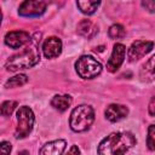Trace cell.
I'll return each instance as SVG.
<instances>
[{
	"instance_id": "cell-1",
	"label": "cell",
	"mask_w": 155,
	"mask_h": 155,
	"mask_svg": "<svg viewBox=\"0 0 155 155\" xmlns=\"http://www.w3.org/2000/svg\"><path fill=\"white\" fill-rule=\"evenodd\" d=\"M136 144L131 132H114L107 136L98 145V155H125Z\"/></svg>"
},
{
	"instance_id": "cell-2",
	"label": "cell",
	"mask_w": 155,
	"mask_h": 155,
	"mask_svg": "<svg viewBox=\"0 0 155 155\" xmlns=\"http://www.w3.org/2000/svg\"><path fill=\"white\" fill-rule=\"evenodd\" d=\"M38 41H40V39H35V42L25 47V50L10 57L5 64L6 69L10 71H18V70L28 69L35 65L40 59V53L38 50Z\"/></svg>"
},
{
	"instance_id": "cell-3",
	"label": "cell",
	"mask_w": 155,
	"mask_h": 155,
	"mask_svg": "<svg viewBox=\"0 0 155 155\" xmlns=\"http://www.w3.org/2000/svg\"><path fill=\"white\" fill-rule=\"evenodd\" d=\"M93 121H94V111H93L92 107L81 104L71 111L69 125L73 131L84 132L91 127Z\"/></svg>"
},
{
	"instance_id": "cell-4",
	"label": "cell",
	"mask_w": 155,
	"mask_h": 155,
	"mask_svg": "<svg viewBox=\"0 0 155 155\" xmlns=\"http://www.w3.org/2000/svg\"><path fill=\"white\" fill-rule=\"evenodd\" d=\"M75 68L82 79H93L102 71L101 63L91 56H81L75 63Z\"/></svg>"
},
{
	"instance_id": "cell-5",
	"label": "cell",
	"mask_w": 155,
	"mask_h": 155,
	"mask_svg": "<svg viewBox=\"0 0 155 155\" xmlns=\"http://www.w3.org/2000/svg\"><path fill=\"white\" fill-rule=\"evenodd\" d=\"M34 125V114L29 107H21L17 111V127L15 131L16 138L27 137Z\"/></svg>"
},
{
	"instance_id": "cell-6",
	"label": "cell",
	"mask_w": 155,
	"mask_h": 155,
	"mask_svg": "<svg viewBox=\"0 0 155 155\" xmlns=\"http://www.w3.org/2000/svg\"><path fill=\"white\" fill-rule=\"evenodd\" d=\"M46 10V2L45 1H34V0H27L23 1L19 5L18 13L24 17H35L40 16Z\"/></svg>"
},
{
	"instance_id": "cell-7",
	"label": "cell",
	"mask_w": 155,
	"mask_h": 155,
	"mask_svg": "<svg viewBox=\"0 0 155 155\" xmlns=\"http://www.w3.org/2000/svg\"><path fill=\"white\" fill-rule=\"evenodd\" d=\"M154 46L153 41H144V40H137L134 41L131 47L128 48V59L131 62H134L139 58H142L143 56H145L147 53H149L151 51Z\"/></svg>"
},
{
	"instance_id": "cell-8",
	"label": "cell",
	"mask_w": 155,
	"mask_h": 155,
	"mask_svg": "<svg viewBox=\"0 0 155 155\" xmlns=\"http://www.w3.org/2000/svg\"><path fill=\"white\" fill-rule=\"evenodd\" d=\"M30 40H31L30 35L27 31H23V30L10 31L5 36V44L7 46H10L11 48H18V47L23 46L24 44L29 42Z\"/></svg>"
},
{
	"instance_id": "cell-9",
	"label": "cell",
	"mask_w": 155,
	"mask_h": 155,
	"mask_svg": "<svg viewBox=\"0 0 155 155\" xmlns=\"http://www.w3.org/2000/svg\"><path fill=\"white\" fill-rule=\"evenodd\" d=\"M125 52H126V48L122 44H116L113 48V53L107 63V69L111 73L116 71L120 65L122 64L124 62V58H125Z\"/></svg>"
},
{
	"instance_id": "cell-10",
	"label": "cell",
	"mask_w": 155,
	"mask_h": 155,
	"mask_svg": "<svg viewBox=\"0 0 155 155\" xmlns=\"http://www.w3.org/2000/svg\"><path fill=\"white\" fill-rule=\"evenodd\" d=\"M42 52L46 58L57 57L62 52V41L56 36L47 38L42 44Z\"/></svg>"
},
{
	"instance_id": "cell-11",
	"label": "cell",
	"mask_w": 155,
	"mask_h": 155,
	"mask_svg": "<svg viewBox=\"0 0 155 155\" xmlns=\"http://www.w3.org/2000/svg\"><path fill=\"white\" fill-rule=\"evenodd\" d=\"M127 114H128L127 107L121 104H110L105 109V117L111 122L120 121L121 119L126 117Z\"/></svg>"
},
{
	"instance_id": "cell-12",
	"label": "cell",
	"mask_w": 155,
	"mask_h": 155,
	"mask_svg": "<svg viewBox=\"0 0 155 155\" xmlns=\"http://www.w3.org/2000/svg\"><path fill=\"white\" fill-rule=\"evenodd\" d=\"M65 140L64 139H57L46 143L41 149L39 155H62L65 149Z\"/></svg>"
},
{
	"instance_id": "cell-13",
	"label": "cell",
	"mask_w": 155,
	"mask_h": 155,
	"mask_svg": "<svg viewBox=\"0 0 155 155\" xmlns=\"http://www.w3.org/2000/svg\"><path fill=\"white\" fill-rule=\"evenodd\" d=\"M139 76L142 79V81H145V82L155 80V54L142 65Z\"/></svg>"
},
{
	"instance_id": "cell-14",
	"label": "cell",
	"mask_w": 155,
	"mask_h": 155,
	"mask_svg": "<svg viewBox=\"0 0 155 155\" xmlns=\"http://www.w3.org/2000/svg\"><path fill=\"white\" fill-rule=\"evenodd\" d=\"M97 27L90 21V19H82L79 24H78V33L87 39L93 38L97 34Z\"/></svg>"
},
{
	"instance_id": "cell-15",
	"label": "cell",
	"mask_w": 155,
	"mask_h": 155,
	"mask_svg": "<svg viewBox=\"0 0 155 155\" xmlns=\"http://www.w3.org/2000/svg\"><path fill=\"white\" fill-rule=\"evenodd\" d=\"M71 104V97L68 94H56L52 99H51V105L59 110V111H64L69 108V105Z\"/></svg>"
},
{
	"instance_id": "cell-16",
	"label": "cell",
	"mask_w": 155,
	"mask_h": 155,
	"mask_svg": "<svg viewBox=\"0 0 155 155\" xmlns=\"http://www.w3.org/2000/svg\"><path fill=\"white\" fill-rule=\"evenodd\" d=\"M76 5L82 13L92 15L97 10V7L101 5V2L99 1H78Z\"/></svg>"
},
{
	"instance_id": "cell-17",
	"label": "cell",
	"mask_w": 155,
	"mask_h": 155,
	"mask_svg": "<svg viewBox=\"0 0 155 155\" xmlns=\"http://www.w3.org/2000/svg\"><path fill=\"white\" fill-rule=\"evenodd\" d=\"M27 81H28V76L24 75V74H19V75H16V76H13V78H10V79L6 81L5 87H6V88L18 87V86L24 85Z\"/></svg>"
},
{
	"instance_id": "cell-18",
	"label": "cell",
	"mask_w": 155,
	"mask_h": 155,
	"mask_svg": "<svg viewBox=\"0 0 155 155\" xmlns=\"http://www.w3.org/2000/svg\"><path fill=\"white\" fill-rule=\"evenodd\" d=\"M109 36L111 38V39H121V38H124L125 36V29H124V27L121 25V24H114V25H111L110 28H109Z\"/></svg>"
},
{
	"instance_id": "cell-19",
	"label": "cell",
	"mask_w": 155,
	"mask_h": 155,
	"mask_svg": "<svg viewBox=\"0 0 155 155\" xmlns=\"http://www.w3.org/2000/svg\"><path fill=\"white\" fill-rule=\"evenodd\" d=\"M16 107H17L16 101H6L1 104V114L4 116H10L12 111L16 109Z\"/></svg>"
},
{
	"instance_id": "cell-20",
	"label": "cell",
	"mask_w": 155,
	"mask_h": 155,
	"mask_svg": "<svg viewBox=\"0 0 155 155\" xmlns=\"http://www.w3.org/2000/svg\"><path fill=\"white\" fill-rule=\"evenodd\" d=\"M147 145L149 150H155V125H150L148 128Z\"/></svg>"
},
{
	"instance_id": "cell-21",
	"label": "cell",
	"mask_w": 155,
	"mask_h": 155,
	"mask_svg": "<svg viewBox=\"0 0 155 155\" xmlns=\"http://www.w3.org/2000/svg\"><path fill=\"white\" fill-rule=\"evenodd\" d=\"M1 155H10L11 153V144L8 142H1Z\"/></svg>"
},
{
	"instance_id": "cell-22",
	"label": "cell",
	"mask_w": 155,
	"mask_h": 155,
	"mask_svg": "<svg viewBox=\"0 0 155 155\" xmlns=\"http://www.w3.org/2000/svg\"><path fill=\"white\" fill-rule=\"evenodd\" d=\"M142 6L145 7L147 10H149L150 12H154V10H155V1H149V0L142 1Z\"/></svg>"
},
{
	"instance_id": "cell-23",
	"label": "cell",
	"mask_w": 155,
	"mask_h": 155,
	"mask_svg": "<svg viewBox=\"0 0 155 155\" xmlns=\"http://www.w3.org/2000/svg\"><path fill=\"white\" fill-rule=\"evenodd\" d=\"M148 109H149V114H150L151 116H155V97H153V98L150 99V103H149Z\"/></svg>"
},
{
	"instance_id": "cell-24",
	"label": "cell",
	"mask_w": 155,
	"mask_h": 155,
	"mask_svg": "<svg viewBox=\"0 0 155 155\" xmlns=\"http://www.w3.org/2000/svg\"><path fill=\"white\" fill-rule=\"evenodd\" d=\"M67 155H80V150H79V148L76 145H71V148L69 149Z\"/></svg>"
},
{
	"instance_id": "cell-25",
	"label": "cell",
	"mask_w": 155,
	"mask_h": 155,
	"mask_svg": "<svg viewBox=\"0 0 155 155\" xmlns=\"http://www.w3.org/2000/svg\"><path fill=\"white\" fill-rule=\"evenodd\" d=\"M19 155H29V153H28L27 150H23V151L19 153Z\"/></svg>"
}]
</instances>
